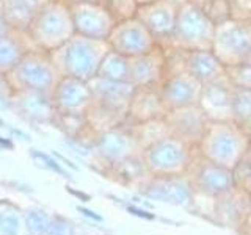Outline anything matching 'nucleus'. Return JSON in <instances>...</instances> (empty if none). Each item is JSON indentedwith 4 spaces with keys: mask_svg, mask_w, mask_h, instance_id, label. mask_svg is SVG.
<instances>
[{
    "mask_svg": "<svg viewBox=\"0 0 251 235\" xmlns=\"http://www.w3.org/2000/svg\"><path fill=\"white\" fill-rule=\"evenodd\" d=\"M108 50L107 41H98L75 33L53 50L52 63L60 77H74L90 82L98 75L100 61Z\"/></svg>",
    "mask_w": 251,
    "mask_h": 235,
    "instance_id": "obj_1",
    "label": "nucleus"
},
{
    "mask_svg": "<svg viewBox=\"0 0 251 235\" xmlns=\"http://www.w3.org/2000/svg\"><path fill=\"white\" fill-rule=\"evenodd\" d=\"M201 143L210 162L232 169L248 149V137L234 121H210Z\"/></svg>",
    "mask_w": 251,
    "mask_h": 235,
    "instance_id": "obj_2",
    "label": "nucleus"
},
{
    "mask_svg": "<svg viewBox=\"0 0 251 235\" xmlns=\"http://www.w3.org/2000/svg\"><path fill=\"white\" fill-rule=\"evenodd\" d=\"M217 25L198 5L192 2L179 6L173 43L170 47L182 50H207L214 44Z\"/></svg>",
    "mask_w": 251,
    "mask_h": 235,
    "instance_id": "obj_3",
    "label": "nucleus"
},
{
    "mask_svg": "<svg viewBox=\"0 0 251 235\" xmlns=\"http://www.w3.org/2000/svg\"><path fill=\"white\" fill-rule=\"evenodd\" d=\"M212 52L225 68L251 61V19L232 18L215 28Z\"/></svg>",
    "mask_w": 251,
    "mask_h": 235,
    "instance_id": "obj_4",
    "label": "nucleus"
},
{
    "mask_svg": "<svg viewBox=\"0 0 251 235\" xmlns=\"http://www.w3.org/2000/svg\"><path fill=\"white\" fill-rule=\"evenodd\" d=\"M107 44L112 50L129 60L141 57V55L152 52L155 47H159L151 31L135 16L118 21L107 39Z\"/></svg>",
    "mask_w": 251,
    "mask_h": 235,
    "instance_id": "obj_5",
    "label": "nucleus"
},
{
    "mask_svg": "<svg viewBox=\"0 0 251 235\" xmlns=\"http://www.w3.org/2000/svg\"><path fill=\"white\" fill-rule=\"evenodd\" d=\"M77 35L107 41L118 19L102 2L69 5Z\"/></svg>",
    "mask_w": 251,
    "mask_h": 235,
    "instance_id": "obj_6",
    "label": "nucleus"
},
{
    "mask_svg": "<svg viewBox=\"0 0 251 235\" xmlns=\"http://www.w3.org/2000/svg\"><path fill=\"white\" fill-rule=\"evenodd\" d=\"M179 5L173 0H155L137 8L135 18L143 22V25L151 31L157 44L163 49L171 46L177 21Z\"/></svg>",
    "mask_w": 251,
    "mask_h": 235,
    "instance_id": "obj_7",
    "label": "nucleus"
},
{
    "mask_svg": "<svg viewBox=\"0 0 251 235\" xmlns=\"http://www.w3.org/2000/svg\"><path fill=\"white\" fill-rule=\"evenodd\" d=\"M38 33L43 43L55 50L69 38L75 35L73 14L68 3H53L46 6L38 14Z\"/></svg>",
    "mask_w": 251,
    "mask_h": 235,
    "instance_id": "obj_8",
    "label": "nucleus"
},
{
    "mask_svg": "<svg viewBox=\"0 0 251 235\" xmlns=\"http://www.w3.org/2000/svg\"><path fill=\"white\" fill-rule=\"evenodd\" d=\"M163 119L170 135L187 144L201 143L210 124V119L200 105L170 110Z\"/></svg>",
    "mask_w": 251,
    "mask_h": 235,
    "instance_id": "obj_9",
    "label": "nucleus"
},
{
    "mask_svg": "<svg viewBox=\"0 0 251 235\" xmlns=\"http://www.w3.org/2000/svg\"><path fill=\"white\" fill-rule=\"evenodd\" d=\"M188 146L171 135L154 141L145 149V164L152 171L168 174L182 169L187 163Z\"/></svg>",
    "mask_w": 251,
    "mask_h": 235,
    "instance_id": "obj_10",
    "label": "nucleus"
},
{
    "mask_svg": "<svg viewBox=\"0 0 251 235\" xmlns=\"http://www.w3.org/2000/svg\"><path fill=\"white\" fill-rule=\"evenodd\" d=\"M162 100L167 110H176L182 107L198 105L202 83H200L193 75L188 72L170 74L165 77V80L159 86Z\"/></svg>",
    "mask_w": 251,
    "mask_h": 235,
    "instance_id": "obj_11",
    "label": "nucleus"
},
{
    "mask_svg": "<svg viewBox=\"0 0 251 235\" xmlns=\"http://www.w3.org/2000/svg\"><path fill=\"white\" fill-rule=\"evenodd\" d=\"M234 86L227 75L202 85L198 105L210 121H232Z\"/></svg>",
    "mask_w": 251,
    "mask_h": 235,
    "instance_id": "obj_12",
    "label": "nucleus"
},
{
    "mask_svg": "<svg viewBox=\"0 0 251 235\" xmlns=\"http://www.w3.org/2000/svg\"><path fill=\"white\" fill-rule=\"evenodd\" d=\"M167 74V52L160 46L152 52L129 60V82L135 88L160 86Z\"/></svg>",
    "mask_w": 251,
    "mask_h": 235,
    "instance_id": "obj_13",
    "label": "nucleus"
},
{
    "mask_svg": "<svg viewBox=\"0 0 251 235\" xmlns=\"http://www.w3.org/2000/svg\"><path fill=\"white\" fill-rule=\"evenodd\" d=\"M55 100L71 115H80L93 102L90 83L74 77H60L55 85Z\"/></svg>",
    "mask_w": 251,
    "mask_h": 235,
    "instance_id": "obj_14",
    "label": "nucleus"
},
{
    "mask_svg": "<svg viewBox=\"0 0 251 235\" xmlns=\"http://www.w3.org/2000/svg\"><path fill=\"white\" fill-rule=\"evenodd\" d=\"M167 113L168 110L162 100L159 86H141L133 90L127 110V118L133 122L160 119Z\"/></svg>",
    "mask_w": 251,
    "mask_h": 235,
    "instance_id": "obj_15",
    "label": "nucleus"
},
{
    "mask_svg": "<svg viewBox=\"0 0 251 235\" xmlns=\"http://www.w3.org/2000/svg\"><path fill=\"white\" fill-rule=\"evenodd\" d=\"M185 72L193 75L200 83L206 85L226 75V68L217 55L207 50H187L185 52Z\"/></svg>",
    "mask_w": 251,
    "mask_h": 235,
    "instance_id": "obj_16",
    "label": "nucleus"
},
{
    "mask_svg": "<svg viewBox=\"0 0 251 235\" xmlns=\"http://www.w3.org/2000/svg\"><path fill=\"white\" fill-rule=\"evenodd\" d=\"M88 83L94 100L123 110H129V102L133 90H135V86L130 82H115L102 77H94Z\"/></svg>",
    "mask_w": 251,
    "mask_h": 235,
    "instance_id": "obj_17",
    "label": "nucleus"
},
{
    "mask_svg": "<svg viewBox=\"0 0 251 235\" xmlns=\"http://www.w3.org/2000/svg\"><path fill=\"white\" fill-rule=\"evenodd\" d=\"M146 196L149 199L162 201L175 206H185L190 201L192 193L185 182L177 179H162L148 188Z\"/></svg>",
    "mask_w": 251,
    "mask_h": 235,
    "instance_id": "obj_18",
    "label": "nucleus"
},
{
    "mask_svg": "<svg viewBox=\"0 0 251 235\" xmlns=\"http://www.w3.org/2000/svg\"><path fill=\"white\" fill-rule=\"evenodd\" d=\"M200 182L202 188L209 193L220 194L231 188L234 182L232 169L215 162H207L202 164L200 171Z\"/></svg>",
    "mask_w": 251,
    "mask_h": 235,
    "instance_id": "obj_19",
    "label": "nucleus"
},
{
    "mask_svg": "<svg viewBox=\"0 0 251 235\" xmlns=\"http://www.w3.org/2000/svg\"><path fill=\"white\" fill-rule=\"evenodd\" d=\"M135 138L120 130H108L99 140V149L107 159L123 162L132 157Z\"/></svg>",
    "mask_w": 251,
    "mask_h": 235,
    "instance_id": "obj_20",
    "label": "nucleus"
},
{
    "mask_svg": "<svg viewBox=\"0 0 251 235\" xmlns=\"http://www.w3.org/2000/svg\"><path fill=\"white\" fill-rule=\"evenodd\" d=\"M22 77L24 80L28 83L30 88L44 91L49 88H55L57 85V75L58 70L52 65H46V63H38V61H30L27 66L22 69Z\"/></svg>",
    "mask_w": 251,
    "mask_h": 235,
    "instance_id": "obj_21",
    "label": "nucleus"
},
{
    "mask_svg": "<svg viewBox=\"0 0 251 235\" xmlns=\"http://www.w3.org/2000/svg\"><path fill=\"white\" fill-rule=\"evenodd\" d=\"M96 77L115 82H129V58L110 49L100 61Z\"/></svg>",
    "mask_w": 251,
    "mask_h": 235,
    "instance_id": "obj_22",
    "label": "nucleus"
},
{
    "mask_svg": "<svg viewBox=\"0 0 251 235\" xmlns=\"http://www.w3.org/2000/svg\"><path fill=\"white\" fill-rule=\"evenodd\" d=\"M232 121L242 129L251 127V90L234 88Z\"/></svg>",
    "mask_w": 251,
    "mask_h": 235,
    "instance_id": "obj_23",
    "label": "nucleus"
},
{
    "mask_svg": "<svg viewBox=\"0 0 251 235\" xmlns=\"http://www.w3.org/2000/svg\"><path fill=\"white\" fill-rule=\"evenodd\" d=\"M192 3L198 5L215 25L234 18L231 0H192Z\"/></svg>",
    "mask_w": 251,
    "mask_h": 235,
    "instance_id": "obj_24",
    "label": "nucleus"
},
{
    "mask_svg": "<svg viewBox=\"0 0 251 235\" xmlns=\"http://www.w3.org/2000/svg\"><path fill=\"white\" fill-rule=\"evenodd\" d=\"M226 75L234 88L251 90V61L226 68Z\"/></svg>",
    "mask_w": 251,
    "mask_h": 235,
    "instance_id": "obj_25",
    "label": "nucleus"
},
{
    "mask_svg": "<svg viewBox=\"0 0 251 235\" xmlns=\"http://www.w3.org/2000/svg\"><path fill=\"white\" fill-rule=\"evenodd\" d=\"M102 3L113 13L118 21L133 18L138 8L135 0H102Z\"/></svg>",
    "mask_w": 251,
    "mask_h": 235,
    "instance_id": "obj_26",
    "label": "nucleus"
},
{
    "mask_svg": "<svg viewBox=\"0 0 251 235\" xmlns=\"http://www.w3.org/2000/svg\"><path fill=\"white\" fill-rule=\"evenodd\" d=\"M50 219L41 212H31L27 216V227L33 235H43L50 229Z\"/></svg>",
    "mask_w": 251,
    "mask_h": 235,
    "instance_id": "obj_27",
    "label": "nucleus"
},
{
    "mask_svg": "<svg viewBox=\"0 0 251 235\" xmlns=\"http://www.w3.org/2000/svg\"><path fill=\"white\" fill-rule=\"evenodd\" d=\"M19 219L16 215L8 213L0 218V234L2 235H19Z\"/></svg>",
    "mask_w": 251,
    "mask_h": 235,
    "instance_id": "obj_28",
    "label": "nucleus"
},
{
    "mask_svg": "<svg viewBox=\"0 0 251 235\" xmlns=\"http://www.w3.org/2000/svg\"><path fill=\"white\" fill-rule=\"evenodd\" d=\"M18 52H16L14 46L6 41V39L0 38V65H14Z\"/></svg>",
    "mask_w": 251,
    "mask_h": 235,
    "instance_id": "obj_29",
    "label": "nucleus"
},
{
    "mask_svg": "<svg viewBox=\"0 0 251 235\" xmlns=\"http://www.w3.org/2000/svg\"><path fill=\"white\" fill-rule=\"evenodd\" d=\"M234 18L251 19V0H231Z\"/></svg>",
    "mask_w": 251,
    "mask_h": 235,
    "instance_id": "obj_30",
    "label": "nucleus"
},
{
    "mask_svg": "<svg viewBox=\"0 0 251 235\" xmlns=\"http://www.w3.org/2000/svg\"><path fill=\"white\" fill-rule=\"evenodd\" d=\"M50 235H74V229L68 221H63V219H57L50 224L49 229Z\"/></svg>",
    "mask_w": 251,
    "mask_h": 235,
    "instance_id": "obj_31",
    "label": "nucleus"
},
{
    "mask_svg": "<svg viewBox=\"0 0 251 235\" xmlns=\"http://www.w3.org/2000/svg\"><path fill=\"white\" fill-rule=\"evenodd\" d=\"M127 212H130L132 215H135V216H138V218H145V219H154V218H155L152 213H149V212L135 209V207H132V206H127Z\"/></svg>",
    "mask_w": 251,
    "mask_h": 235,
    "instance_id": "obj_32",
    "label": "nucleus"
},
{
    "mask_svg": "<svg viewBox=\"0 0 251 235\" xmlns=\"http://www.w3.org/2000/svg\"><path fill=\"white\" fill-rule=\"evenodd\" d=\"M78 212H82V213H83L85 216H90V218H93V219H96V221H102V218H100L99 215H96V213H94L93 210L83 209V207H78Z\"/></svg>",
    "mask_w": 251,
    "mask_h": 235,
    "instance_id": "obj_33",
    "label": "nucleus"
},
{
    "mask_svg": "<svg viewBox=\"0 0 251 235\" xmlns=\"http://www.w3.org/2000/svg\"><path fill=\"white\" fill-rule=\"evenodd\" d=\"M93 2H102V0H66L68 5H74V3H93Z\"/></svg>",
    "mask_w": 251,
    "mask_h": 235,
    "instance_id": "obj_34",
    "label": "nucleus"
},
{
    "mask_svg": "<svg viewBox=\"0 0 251 235\" xmlns=\"http://www.w3.org/2000/svg\"><path fill=\"white\" fill-rule=\"evenodd\" d=\"M135 2H137V5H138V6H143V5H148V3L155 2V0H135Z\"/></svg>",
    "mask_w": 251,
    "mask_h": 235,
    "instance_id": "obj_35",
    "label": "nucleus"
},
{
    "mask_svg": "<svg viewBox=\"0 0 251 235\" xmlns=\"http://www.w3.org/2000/svg\"><path fill=\"white\" fill-rule=\"evenodd\" d=\"M173 2H175V3H177V5L180 6V5H184V3H188V2H192V0H173Z\"/></svg>",
    "mask_w": 251,
    "mask_h": 235,
    "instance_id": "obj_36",
    "label": "nucleus"
},
{
    "mask_svg": "<svg viewBox=\"0 0 251 235\" xmlns=\"http://www.w3.org/2000/svg\"><path fill=\"white\" fill-rule=\"evenodd\" d=\"M2 31H3V24H2V21H0V36H2Z\"/></svg>",
    "mask_w": 251,
    "mask_h": 235,
    "instance_id": "obj_37",
    "label": "nucleus"
}]
</instances>
